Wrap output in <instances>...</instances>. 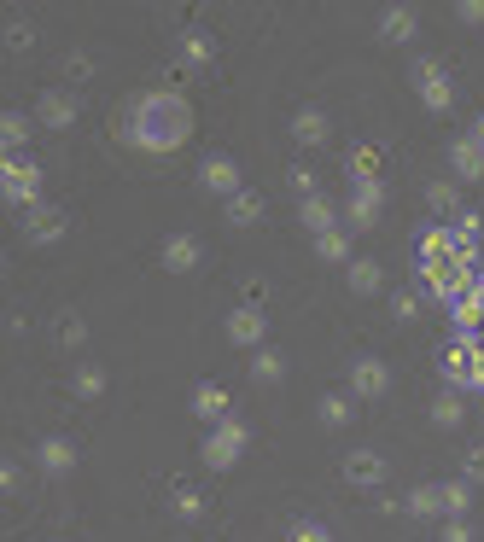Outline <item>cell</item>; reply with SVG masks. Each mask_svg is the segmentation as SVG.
I'll return each mask as SVG.
<instances>
[{"instance_id": "1", "label": "cell", "mask_w": 484, "mask_h": 542, "mask_svg": "<svg viewBox=\"0 0 484 542\" xmlns=\"http://www.w3.org/2000/svg\"><path fill=\"white\" fill-rule=\"evenodd\" d=\"M193 135V111L175 88H152L140 94L129 111H123V140L129 146H146V152H175L181 140Z\"/></svg>"}, {"instance_id": "2", "label": "cell", "mask_w": 484, "mask_h": 542, "mask_svg": "<svg viewBox=\"0 0 484 542\" xmlns=\"http://www.w3.org/2000/svg\"><path fill=\"white\" fill-rule=\"evenodd\" d=\"M415 263H450V269H479V234H461L455 222H438L415 239Z\"/></svg>"}, {"instance_id": "3", "label": "cell", "mask_w": 484, "mask_h": 542, "mask_svg": "<svg viewBox=\"0 0 484 542\" xmlns=\"http://www.w3.org/2000/svg\"><path fill=\"white\" fill-rule=\"evenodd\" d=\"M444 379H450V391H479V368H484V339H461L455 333L450 350H444Z\"/></svg>"}, {"instance_id": "4", "label": "cell", "mask_w": 484, "mask_h": 542, "mask_svg": "<svg viewBox=\"0 0 484 542\" xmlns=\"http://www.w3.org/2000/svg\"><path fill=\"white\" fill-rule=\"evenodd\" d=\"M0 193L12 210H35V193H41V170H35L30 152H6V170H0Z\"/></svg>"}, {"instance_id": "5", "label": "cell", "mask_w": 484, "mask_h": 542, "mask_svg": "<svg viewBox=\"0 0 484 542\" xmlns=\"http://www.w3.org/2000/svg\"><path fill=\"white\" fill-rule=\"evenodd\" d=\"M240 455H245V420L228 414V420H216V432L205 438V467L210 473H228Z\"/></svg>"}, {"instance_id": "6", "label": "cell", "mask_w": 484, "mask_h": 542, "mask_svg": "<svg viewBox=\"0 0 484 542\" xmlns=\"http://www.w3.org/2000/svg\"><path fill=\"white\" fill-rule=\"evenodd\" d=\"M409 76H415V94H420V105H426L432 117H444V111L455 105V82L444 76V65H432V59H415V70H409Z\"/></svg>"}, {"instance_id": "7", "label": "cell", "mask_w": 484, "mask_h": 542, "mask_svg": "<svg viewBox=\"0 0 484 542\" xmlns=\"http://www.w3.org/2000/svg\"><path fill=\"white\" fill-rule=\"evenodd\" d=\"M350 391H356L362 403H380L385 391H391V368H385L380 356H356V362H350Z\"/></svg>"}, {"instance_id": "8", "label": "cell", "mask_w": 484, "mask_h": 542, "mask_svg": "<svg viewBox=\"0 0 484 542\" xmlns=\"http://www.w3.org/2000/svg\"><path fill=\"white\" fill-rule=\"evenodd\" d=\"M199 187H205V193H216V199H234V193H245V175H240V164H234V158H222V152H216V158H205V164H199Z\"/></svg>"}, {"instance_id": "9", "label": "cell", "mask_w": 484, "mask_h": 542, "mask_svg": "<svg viewBox=\"0 0 484 542\" xmlns=\"http://www.w3.org/2000/svg\"><path fill=\"white\" fill-rule=\"evenodd\" d=\"M263 333H269V315L257 304H240L228 315V339L240 344V350H263Z\"/></svg>"}, {"instance_id": "10", "label": "cell", "mask_w": 484, "mask_h": 542, "mask_svg": "<svg viewBox=\"0 0 484 542\" xmlns=\"http://www.w3.org/2000/svg\"><path fill=\"white\" fill-rule=\"evenodd\" d=\"M345 484H356V490H380L385 484V455L380 449H350L345 455Z\"/></svg>"}, {"instance_id": "11", "label": "cell", "mask_w": 484, "mask_h": 542, "mask_svg": "<svg viewBox=\"0 0 484 542\" xmlns=\"http://www.w3.org/2000/svg\"><path fill=\"white\" fill-rule=\"evenodd\" d=\"M380 204H385L380 181H356V193H350V204H345V222L350 228H374V222H380Z\"/></svg>"}, {"instance_id": "12", "label": "cell", "mask_w": 484, "mask_h": 542, "mask_svg": "<svg viewBox=\"0 0 484 542\" xmlns=\"http://www.w3.org/2000/svg\"><path fill=\"white\" fill-rule=\"evenodd\" d=\"M35 117H41L47 129H70V123H76V94H70V88H41Z\"/></svg>"}, {"instance_id": "13", "label": "cell", "mask_w": 484, "mask_h": 542, "mask_svg": "<svg viewBox=\"0 0 484 542\" xmlns=\"http://www.w3.org/2000/svg\"><path fill=\"white\" fill-rule=\"evenodd\" d=\"M450 170H455V181H484V146L473 135L450 140Z\"/></svg>"}, {"instance_id": "14", "label": "cell", "mask_w": 484, "mask_h": 542, "mask_svg": "<svg viewBox=\"0 0 484 542\" xmlns=\"http://www.w3.org/2000/svg\"><path fill=\"white\" fill-rule=\"evenodd\" d=\"M199 257H205V245H199L193 234H170V239H164V269H170V274H193V269H199Z\"/></svg>"}, {"instance_id": "15", "label": "cell", "mask_w": 484, "mask_h": 542, "mask_svg": "<svg viewBox=\"0 0 484 542\" xmlns=\"http://www.w3.org/2000/svg\"><path fill=\"white\" fill-rule=\"evenodd\" d=\"M327 135H333V123H327L321 105H304V111L292 117V140H298V146H327Z\"/></svg>"}, {"instance_id": "16", "label": "cell", "mask_w": 484, "mask_h": 542, "mask_svg": "<svg viewBox=\"0 0 484 542\" xmlns=\"http://www.w3.org/2000/svg\"><path fill=\"white\" fill-rule=\"evenodd\" d=\"M24 234H30L35 245H53V239L65 234V216H59L53 204H35V210H24Z\"/></svg>"}, {"instance_id": "17", "label": "cell", "mask_w": 484, "mask_h": 542, "mask_svg": "<svg viewBox=\"0 0 484 542\" xmlns=\"http://www.w3.org/2000/svg\"><path fill=\"white\" fill-rule=\"evenodd\" d=\"M298 222L321 239V234H333V228H339V210H333V199H327V193H315V199L298 204Z\"/></svg>"}, {"instance_id": "18", "label": "cell", "mask_w": 484, "mask_h": 542, "mask_svg": "<svg viewBox=\"0 0 484 542\" xmlns=\"http://www.w3.org/2000/svg\"><path fill=\"white\" fill-rule=\"evenodd\" d=\"M345 280H350V292H356V298H374V292L385 286V269L374 263V257H356V263L345 269Z\"/></svg>"}, {"instance_id": "19", "label": "cell", "mask_w": 484, "mask_h": 542, "mask_svg": "<svg viewBox=\"0 0 484 542\" xmlns=\"http://www.w3.org/2000/svg\"><path fill=\"white\" fill-rule=\"evenodd\" d=\"M380 41H391V47L415 41V6H391V12L380 18Z\"/></svg>"}, {"instance_id": "20", "label": "cell", "mask_w": 484, "mask_h": 542, "mask_svg": "<svg viewBox=\"0 0 484 542\" xmlns=\"http://www.w3.org/2000/svg\"><path fill=\"white\" fill-rule=\"evenodd\" d=\"M35 461H41V473L65 478L70 467H76V449H70L65 438H47V443H41V449H35Z\"/></svg>"}, {"instance_id": "21", "label": "cell", "mask_w": 484, "mask_h": 542, "mask_svg": "<svg viewBox=\"0 0 484 542\" xmlns=\"http://www.w3.org/2000/svg\"><path fill=\"white\" fill-rule=\"evenodd\" d=\"M210 59H216V41H210L205 30H187V35H181V65H187V70H205Z\"/></svg>"}, {"instance_id": "22", "label": "cell", "mask_w": 484, "mask_h": 542, "mask_svg": "<svg viewBox=\"0 0 484 542\" xmlns=\"http://www.w3.org/2000/svg\"><path fill=\"white\" fill-rule=\"evenodd\" d=\"M461 420H467V403H461V391H444V397L432 403V426H438V432H461Z\"/></svg>"}, {"instance_id": "23", "label": "cell", "mask_w": 484, "mask_h": 542, "mask_svg": "<svg viewBox=\"0 0 484 542\" xmlns=\"http://www.w3.org/2000/svg\"><path fill=\"white\" fill-rule=\"evenodd\" d=\"M228 222H234V228L263 222V193H251V187H245V193H234V199H228Z\"/></svg>"}, {"instance_id": "24", "label": "cell", "mask_w": 484, "mask_h": 542, "mask_svg": "<svg viewBox=\"0 0 484 542\" xmlns=\"http://www.w3.org/2000/svg\"><path fill=\"white\" fill-rule=\"evenodd\" d=\"M251 379L257 385H280L286 379V356L280 350H251Z\"/></svg>"}, {"instance_id": "25", "label": "cell", "mask_w": 484, "mask_h": 542, "mask_svg": "<svg viewBox=\"0 0 484 542\" xmlns=\"http://www.w3.org/2000/svg\"><path fill=\"white\" fill-rule=\"evenodd\" d=\"M193 414L199 420H228V391L222 385H199L193 391Z\"/></svg>"}, {"instance_id": "26", "label": "cell", "mask_w": 484, "mask_h": 542, "mask_svg": "<svg viewBox=\"0 0 484 542\" xmlns=\"http://www.w3.org/2000/svg\"><path fill=\"white\" fill-rule=\"evenodd\" d=\"M70 385H76V397H82V403H94V397L105 391V368H100V362H76Z\"/></svg>"}, {"instance_id": "27", "label": "cell", "mask_w": 484, "mask_h": 542, "mask_svg": "<svg viewBox=\"0 0 484 542\" xmlns=\"http://www.w3.org/2000/svg\"><path fill=\"white\" fill-rule=\"evenodd\" d=\"M315 257H321V263H345V269H350V263H356V257H350V234H345V228L321 234V239H315Z\"/></svg>"}, {"instance_id": "28", "label": "cell", "mask_w": 484, "mask_h": 542, "mask_svg": "<svg viewBox=\"0 0 484 542\" xmlns=\"http://www.w3.org/2000/svg\"><path fill=\"white\" fill-rule=\"evenodd\" d=\"M444 490V519H467V508H473V484L467 478H450V484H438Z\"/></svg>"}, {"instance_id": "29", "label": "cell", "mask_w": 484, "mask_h": 542, "mask_svg": "<svg viewBox=\"0 0 484 542\" xmlns=\"http://www.w3.org/2000/svg\"><path fill=\"white\" fill-rule=\"evenodd\" d=\"M356 181H380V146H356L350 152V187Z\"/></svg>"}, {"instance_id": "30", "label": "cell", "mask_w": 484, "mask_h": 542, "mask_svg": "<svg viewBox=\"0 0 484 542\" xmlns=\"http://www.w3.org/2000/svg\"><path fill=\"white\" fill-rule=\"evenodd\" d=\"M403 513H415V519H438V513H444V490H438V484L415 490V496L403 502Z\"/></svg>"}, {"instance_id": "31", "label": "cell", "mask_w": 484, "mask_h": 542, "mask_svg": "<svg viewBox=\"0 0 484 542\" xmlns=\"http://www.w3.org/2000/svg\"><path fill=\"white\" fill-rule=\"evenodd\" d=\"M426 204H432L438 216H461V193H455V181H432V187H426Z\"/></svg>"}, {"instance_id": "32", "label": "cell", "mask_w": 484, "mask_h": 542, "mask_svg": "<svg viewBox=\"0 0 484 542\" xmlns=\"http://www.w3.org/2000/svg\"><path fill=\"white\" fill-rule=\"evenodd\" d=\"M0 140H6V152H24V140H30V117L6 111V117H0Z\"/></svg>"}, {"instance_id": "33", "label": "cell", "mask_w": 484, "mask_h": 542, "mask_svg": "<svg viewBox=\"0 0 484 542\" xmlns=\"http://www.w3.org/2000/svg\"><path fill=\"white\" fill-rule=\"evenodd\" d=\"M321 426H350V397L327 391V397H321Z\"/></svg>"}, {"instance_id": "34", "label": "cell", "mask_w": 484, "mask_h": 542, "mask_svg": "<svg viewBox=\"0 0 484 542\" xmlns=\"http://www.w3.org/2000/svg\"><path fill=\"white\" fill-rule=\"evenodd\" d=\"M286 181H292V193H298V204L321 193V187H315V170H310V164H292V170H286Z\"/></svg>"}, {"instance_id": "35", "label": "cell", "mask_w": 484, "mask_h": 542, "mask_svg": "<svg viewBox=\"0 0 484 542\" xmlns=\"http://www.w3.org/2000/svg\"><path fill=\"white\" fill-rule=\"evenodd\" d=\"M88 344V327H82V315H65L59 321V350H82Z\"/></svg>"}, {"instance_id": "36", "label": "cell", "mask_w": 484, "mask_h": 542, "mask_svg": "<svg viewBox=\"0 0 484 542\" xmlns=\"http://www.w3.org/2000/svg\"><path fill=\"white\" fill-rule=\"evenodd\" d=\"M175 513H181V519H199V513H205V496L181 484V490H175Z\"/></svg>"}, {"instance_id": "37", "label": "cell", "mask_w": 484, "mask_h": 542, "mask_svg": "<svg viewBox=\"0 0 484 542\" xmlns=\"http://www.w3.org/2000/svg\"><path fill=\"white\" fill-rule=\"evenodd\" d=\"M30 47H35L30 24H6V53H30Z\"/></svg>"}, {"instance_id": "38", "label": "cell", "mask_w": 484, "mask_h": 542, "mask_svg": "<svg viewBox=\"0 0 484 542\" xmlns=\"http://www.w3.org/2000/svg\"><path fill=\"white\" fill-rule=\"evenodd\" d=\"M391 315H397V321H415V315H420V292H397V298H391Z\"/></svg>"}, {"instance_id": "39", "label": "cell", "mask_w": 484, "mask_h": 542, "mask_svg": "<svg viewBox=\"0 0 484 542\" xmlns=\"http://www.w3.org/2000/svg\"><path fill=\"white\" fill-rule=\"evenodd\" d=\"M461 478H467V484H484V443H479V449H467V461H461Z\"/></svg>"}, {"instance_id": "40", "label": "cell", "mask_w": 484, "mask_h": 542, "mask_svg": "<svg viewBox=\"0 0 484 542\" xmlns=\"http://www.w3.org/2000/svg\"><path fill=\"white\" fill-rule=\"evenodd\" d=\"M88 70H94L88 53H70V59H65V82H88Z\"/></svg>"}, {"instance_id": "41", "label": "cell", "mask_w": 484, "mask_h": 542, "mask_svg": "<svg viewBox=\"0 0 484 542\" xmlns=\"http://www.w3.org/2000/svg\"><path fill=\"white\" fill-rule=\"evenodd\" d=\"M438 542H473V525L467 519H444V537Z\"/></svg>"}, {"instance_id": "42", "label": "cell", "mask_w": 484, "mask_h": 542, "mask_svg": "<svg viewBox=\"0 0 484 542\" xmlns=\"http://www.w3.org/2000/svg\"><path fill=\"white\" fill-rule=\"evenodd\" d=\"M455 18H461V24H484V0H461Z\"/></svg>"}, {"instance_id": "43", "label": "cell", "mask_w": 484, "mask_h": 542, "mask_svg": "<svg viewBox=\"0 0 484 542\" xmlns=\"http://www.w3.org/2000/svg\"><path fill=\"white\" fill-rule=\"evenodd\" d=\"M292 542H333L321 525H292Z\"/></svg>"}, {"instance_id": "44", "label": "cell", "mask_w": 484, "mask_h": 542, "mask_svg": "<svg viewBox=\"0 0 484 542\" xmlns=\"http://www.w3.org/2000/svg\"><path fill=\"white\" fill-rule=\"evenodd\" d=\"M0 484H6V496H18V490H24V473L6 461V467H0Z\"/></svg>"}, {"instance_id": "45", "label": "cell", "mask_w": 484, "mask_h": 542, "mask_svg": "<svg viewBox=\"0 0 484 542\" xmlns=\"http://www.w3.org/2000/svg\"><path fill=\"white\" fill-rule=\"evenodd\" d=\"M473 140H479V146H484V117H479V123H473Z\"/></svg>"}]
</instances>
